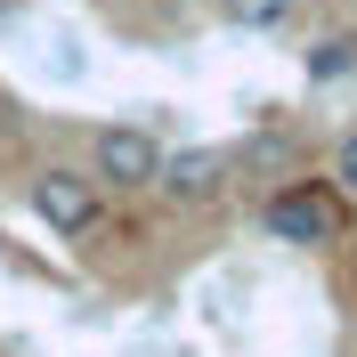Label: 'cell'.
Returning a JSON list of instances; mask_svg holds the SVG:
<instances>
[{"mask_svg":"<svg viewBox=\"0 0 357 357\" xmlns=\"http://www.w3.org/2000/svg\"><path fill=\"white\" fill-rule=\"evenodd\" d=\"M260 227L276 244H292V252H325V244L349 236V195H341L333 178H284L260 203Z\"/></svg>","mask_w":357,"mask_h":357,"instance_id":"cell-1","label":"cell"},{"mask_svg":"<svg viewBox=\"0 0 357 357\" xmlns=\"http://www.w3.org/2000/svg\"><path fill=\"white\" fill-rule=\"evenodd\" d=\"M162 171V138L146 122H106V130L89 138V178L114 187V195H146Z\"/></svg>","mask_w":357,"mask_h":357,"instance_id":"cell-2","label":"cell"},{"mask_svg":"<svg viewBox=\"0 0 357 357\" xmlns=\"http://www.w3.org/2000/svg\"><path fill=\"white\" fill-rule=\"evenodd\" d=\"M33 220L57 227V236H89V227L106 220V187L89 171H73V162H49V171H33Z\"/></svg>","mask_w":357,"mask_h":357,"instance_id":"cell-3","label":"cell"},{"mask_svg":"<svg viewBox=\"0 0 357 357\" xmlns=\"http://www.w3.org/2000/svg\"><path fill=\"white\" fill-rule=\"evenodd\" d=\"M227 187H236V146H178L155 171V195L178 203V211H203V203H220Z\"/></svg>","mask_w":357,"mask_h":357,"instance_id":"cell-4","label":"cell"},{"mask_svg":"<svg viewBox=\"0 0 357 357\" xmlns=\"http://www.w3.org/2000/svg\"><path fill=\"white\" fill-rule=\"evenodd\" d=\"M220 17L236 24V33H276V24L301 17V0H220Z\"/></svg>","mask_w":357,"mask_h":357,"instance_id":"cell-5","label":"cell"},{"mask_svg":"<svg viewBox=\"0 0 357 357\" xmlns=\"http://www.w3.org/2000/svg\"><path fill=\"white\" fill-rule=\"evenodd\" d=\"M301 66H309V82H349L357 73V33H325Z\"/></svg>","mask_w":357,"mask_h":357,"instance_id":"cell-6","label":"cell"},{"mask_svg":"<svg viewBox=\"0 0 357 357\" xmlns=\"http://www.w3.org/2000/svg\"><path fill=\"white\" fill-rule=\"evenodd\" d=\"M333 187H341V195L357 203V122H349V130L333 138Z\"/></svg>","mask_w":357,"mask_h":357,"instance_id":"cell-7","label":"cell"}]
</instances>
